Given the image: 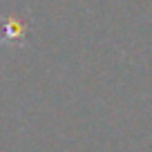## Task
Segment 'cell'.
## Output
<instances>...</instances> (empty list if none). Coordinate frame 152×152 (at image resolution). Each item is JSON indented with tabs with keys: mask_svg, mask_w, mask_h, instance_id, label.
<instances>
[{
	"mask_svg": "<svg viewBox=\"0 0 152 152\" xmlns=\"http://www.w3.org/2000/svg\"><path fill=\"white\" fill-rule=\"evenodd\" d=\"M29 34V25L27 20H23L20 16H5L2 20V36H0V43H7V40H16V43H23Z\"/></svg>",
	"mask_w": 152,
	"mask_h": 152,
	"instance_id": "1",
	"label": "cell"
}]
</instances>
